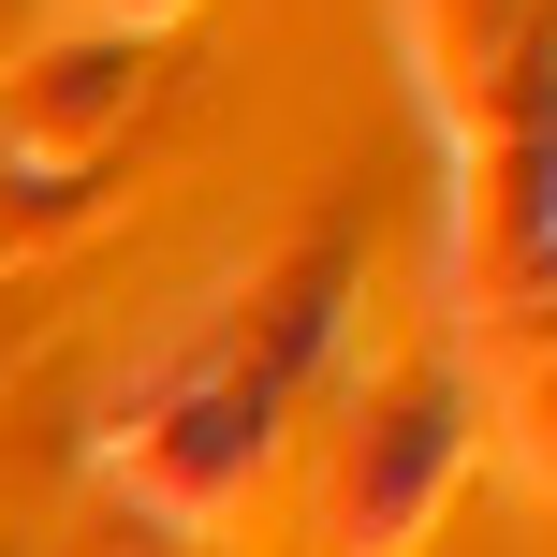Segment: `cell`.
<instances>
[{
	"label": "cell",
	"mask_w": 557,
	"mask_h": 557,
	"mask_svg": "<svg viewBox=\"0 0 557 557\" xmlns=\"http://www.w3.org/2000/svg\"><path fill=\"white\" fill-rule=\"evenodd\" d=\"M455 470H470V382L396 367L308 441V529H323V557H396V543H425Z\"/></svg>",
	"instance_id": "obj_2"
},
{
	"label": "cell",
	"mask_w": 557,
	"mask_h": 557,
	"mask_svg": "<svg viewBox=\"0 0 557 557\" xmlns=\"http://www.w3.org/2000/svg\"><path fill=\"white\" fill-rule=\"evenodd\" d=\"M337 294H352V235H294L264 278L221 294L206 337H176V352L117 396L103 470H117V499L162 529V557L206 543L235 499H250V470L278 455V425H294L308 367H323V337H337Z\"/></svg>",
	"instance_id": "obj_1"
},
{
	"label": "cell",
	"mask_w": 557,
	"mask_h": 557,
	"mask_svg": "<svg viewBox=\"0 0 557 557\" xmlns=\"http://www.w3.org/2000/svg\"><path fill=\"white\" fill-rule=\"evenodd\" d=\"M88 15H103V29H133V45H147V29H162V15H191V0H88Z\"/></svg>",
	"instance_id": "obj_3"
}]
</instances>
